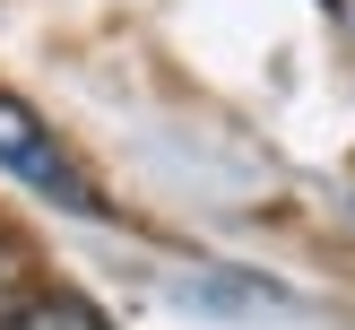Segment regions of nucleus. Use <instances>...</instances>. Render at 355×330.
<instances>
[{
	"instance_id": "obj_1",
	"label": "nucleus",
	"mask_w": 355,
	"mask_h": 330,
	"mask_svg": "<svg viewBox=\"0 0 355 330\" xmlns=\"http://www.w3.org/2000/svg\"><path fill=\"white\" fill-rule=\"evenodd\" d=\"M0 165H9L35 200L69 208V217H104L96 174H87L78 156L61 148V131H52V122H35V104H17V96H0Z\"/></svg>"
},
{
	"instance_id": "obj_2",
	"label": "nucleus",
	"mask_w": 355,
	"mask_h": 330,
	"mask_svg": "<svg viewBox=\"0 0 355 330\" xmlns=\"http://www.w3.org/2000/svg\"><path fill=\"white\" fill-rule=\"evenodd\" d=\"M0 330H113V322H104L87 295H26Z\"/></svg>"
},
{
	"instance_id": "obj_3",
	"label": "nucleus",
	"mask_w": 355,
	"mask_h": 330,
	"mask_svg": "<svg viewBox=\"0 0 355 330\" xmlns=\"http://www.w3.org/2000/svg\"><path fill=\"white\" fill-rule=\"evenodd\" d=\"M26 295H35V287H26V261H17V243H0V322H9Z\"/></svg>"
}]
</instances>
